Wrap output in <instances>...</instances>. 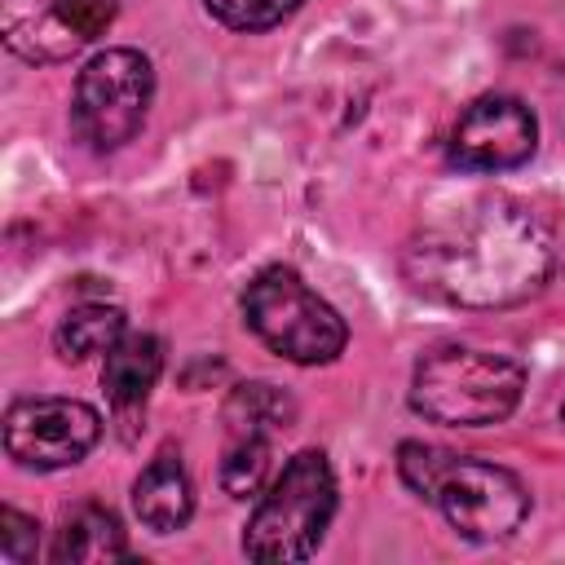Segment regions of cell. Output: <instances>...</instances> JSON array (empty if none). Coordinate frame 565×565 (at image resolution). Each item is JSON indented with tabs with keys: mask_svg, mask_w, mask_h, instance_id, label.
<instances>
[{
	"mask_svg": "<svg viewBox=\"0 0 565 565\" xmlns=\"http://www.w3.org/2000/svg\"><path fill=\"white\" fill-rule=\"evenodd\" d=\"M150 97H154L150 57L141 49H102L75 75L71 128L93 150H119L141 132Z\"/></svg>",
	"mask_w": 565,
	"mask_h": 565,
	"instance_id": "5b68a950",
	"label": "cell"
},
{
	"mask_svg": "<svg viewBox=\"0 0 565 565\" xmlns=\"http://www.w3.org/2000/svg\"><path fill=\"white\" fill-rule=\"evenodd\" d=\"M428 503H437L441 516L450 521V530L472 543H503L530 516L525 481L516 472H508L490 459H472V455L446 459Z\"/></svg>",
	"mask_w": 565,
	"mask_h": 565,
	"instance_id": "8992f818",
	"label": "cell"
},
{
	"mask_svg": "<svg viewBox=\"0 0 565 565\" xmlns=\"http://www.w3.org/2000/svg\"><path fill=\"white\" fill-rule=\"evenodd\" d=\"M49 561L57 565H97V561H128V539L110 508L102 503H75L62 512V525L53 534Z\"/></svg>",
	"mask_w": 565,
	"mask_h": 565,
	"instance_id": "7c38bea8",
	"label": "cell"
},
{
	"mask_svg": "<svg viewBox=\"0 0 565 565\" xmlns=\"http://www.w3.org/2000/svg\"><path fill=\"white\" fill-rule=\"evenodd\" d=\"M335 516V472L322 450H296L274 481L260 490L247 530L243 556L260 565L309 561Z\"/></svg>",
	"mask_w": 565,
	"mask_h": 565,
	"instance_id": "3957f363",
	"label": "cell"
},
{
	"mask_svg": "<svg viewBox=\"0 0 565 565\" xmlns=\"http://www.w3.org/2000/svg\"><path fill=\"white\" fill-rule=\"evenodd\" d=\"M119 0H0V35L13 57L53 66L110 31Z\"/></svg>",
	"mask_w": 565,
	"mask_h": 565,
	"instance_id": "52a82bcc",
	"label": "cell"
},
{
	"mask_svg": "<svg viewBox=\"0 0 565 565\" xmlns=\"http://www.w3.org/2000/svg\"><path fill=\"white\" fill-rule=\"evenodd\" d=\"M274 459V437L260 433H225V455H221V490L230 499H252L265 490Z\"/></svg>",
	"mask_w": 565,
	"mask_h": 565,
	"instance_id": "9a60e30c",
	"label": "cell"
},
{
	"mask_svg": "<svg viewBox=\"0 0 565 565\" xmlns=\"http://www.w3.org/2000/svg\"><path fill=\"white\" fill-rule=\"evenodd\" d=\"M305 0H203V9L212 13V22H221L225 31L238 35H256L269 31L278 22H287Z\"/></svg>",
	"mask_w": 565,
	"mask_h": 565,
	"instance_id": "2e32d148",
	"label": "cell"
},
{
	"mask_svg": "<svg viewBox=\"0 0 565 565\" xmlns=\"http://www.w3.org/2000/svg\"><path fill=\"white\" fill-rule=\"evenodd\" d=\"M40 547V525L35 516L18 512V508H0V556L9 565H26Z\"/></svg>",
	"mask_w": 565,
	"mask_h": 565,
	"instance_id": "e0dca14e",
	"label": "cell"
},
{
	"mask_svg": "<svg viewBox=\"0 0 565 565\" xmlns=\"http://www.w3.org/2000/svg\"><path fill=\"white\" fill-rule=\"evenodd\" d=\"M243 322L269 353L300 366L335 362L349 344L344 318L287 265H265L243 287Z\"/></svg>",
	"mask_w": 565,
	"mask_h": 565,
	"instance_id": "277c9868",
	"label": "cell"
},
{
	"mask_svg": "<svg viewBox=\"0 0 565 565\" xmlns=\"http://www.w3.org/2000/svg\"><path fill=\"white\" fill-rule=\"evenodd\" d=\"M556 243L512 194H477L433 212L402 247V278L441 305L508 309L552 282Z\"/></svg>",
	"mask_w": 565,
	"mask_h": 565,
	"instance_id": "6da1fadb",
	"label": "cell"
},
{
	"mask_svg": "<svg viewBox=\"0 0 565 565\" xmlns=\"http://www.w3.org/2000/svg\"><path fill=\"white\" fill-rule=\"evenodd\" d=\"M525 397V366L508 353L441 344L415 362L411 411L446 428L503 424Z\"/></svg>",
	"mask_w": 565,
	"mask_h": 565,
	"instance_id": "7a4b0ae2",
	"label": "cell"
},
{
	"mask_svg": "<svg viewBox=\"0 0 565 565\" xmlns=\"http://www.w3.org/2000/svg\"><path fill=\"white\" fill-rule=\"evenodd\" d=\"M159 371H163V344H159V335H150V331H124L119 344L106 353L102 388H106L110 406L119 415H128V411H141L146 406Z\"/></svg>",
	"mask_w": 565,
	"mask_h": 565,
	"instance_id": "8fae6325",
	"label": "cell"
},
{
	"mask_svg": "<svg viewBox=\"0 0 565 565\" xmlns=\"http://www.w3.org/2000/svg\"><path fill=\"white\" fill-rule=\"evenodd\" d=\"M132 512L154 534H177L194 512V486L177 450H159L132 481Z\"/></svg>",
	"mask_w": 565,
	"mask_h": 565,
	"instance_id": "30bf717a",
	"label": "cell"
},
{
	"mask_svg": "<svg viewBox=\"0 0 565 565\" xmlns=\"http://www.w3.org/2000/svg\"><path fill=\"white\" fill-rule=\"evenodd\" d=\"M561 419H565V411H561Z\"/></svg>",
	"mask_w": 565,
	"mask_h": 565,
	"instance_id": "ac0fdd59",
	"label": "cell"
},
{
	"mask_svg": "<svg viewBox=\"0 0 565 565\" xmlns=\"http://www.w3.org/2000/svg\"><path fill=\"white\" fill-rule=\"evenodd\" d=\"M128 331V318L119 305H102V300H88V305H75L57 331H53V344L66 362H84L93 353H110L119 344V335Z\"/></svg>",
	"mask_w": 565,
	"mask_h": 565,
	"instance_id": "4fadbf2b",
	"label": "cell"
},
{
	"mask_svg": "<svg viewBox=\"0 0 565 565\" xmlns=\"http://www.w3.org/2000/svg\"><path fill=\"white\" fill-rule=\"evenodd\" d=\"M539 146V119L521 97L486 93L450 128V163L463 172H508L521 168Z\"/></svg>",
	"mask_w": 565,
	"mask_h": 565,
	"instance_id": "9c48e42d",
	"label": "cell"
},
{
	"mask_svg": "<svg viewBox=\"0 0 565 565\" xmlns=\"http://www.w3.org/2000/svg\"><path fill=\"white\" fill-rule=\"evenodd\" d=\"M102 437V415L79 397H18L4 411V450L13 463L53 472L79 463Z\"/></svg>",
	"mask_w": 565,
	"mask_h": 565,
	"instance_id": "ba28073f",
	"label": "cell"
},
{
	"mask_svg": "<svg viewBox=\"0 0 565 565\" xmlns=\"http://www.w3.org/2000/svg\"><path fill=\"white\" fill-rule=\"evenodd\" d=\"M296 419V402L265 384V380H252V384H238L225 402V433H260V437H278L282 428H291Z\"/></svg>",
	"mask_w": 565,
	"mask_h": 565,
	"instance_id": "5bb4252c",
	"label": "cell"
}]
</instances>
